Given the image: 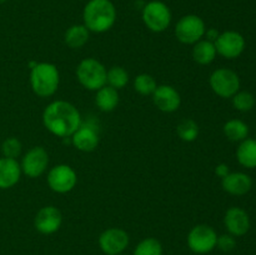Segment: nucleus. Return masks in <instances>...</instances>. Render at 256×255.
Masks as SVG:
<instances>
[{"label":"nucleus","mask_w":256,"mask_h":255,"mask_svg":"<svg viewBox=\"0 0 256 255\" xmlns=\"http://www.w3.org/2000/svg\"><path fill=\"white\" fill-rule=\"evenodd\" d=\"M82 122V115L78 108L65 100L50 102L42 112V124L48 132L62 139L72 136Z\"/></svg>","instance_id":"nucleus-1"},{"label":"nucleus","mask_w":256,"mask_h":255,"mask_svg":"<svg viewBox=\"0 0 256 255\" xmlns=\"http://www.w3.org/2000/svg\"><path fill=\"white\" fill-rule=\"evenodd\" d=\"M230 172V169H229V165L224 164V162H222V164L216 165V168H215V174L218 175L219 178H225L228 174Z\"/></svg>","instance_id":"nucleus-31"},{"label":"nucleus","mask_w":256,"mask_h":255,"mask_svg":"<svg viewBox=\"0 0 256 255\" xmlns=\"http://www.w3.org/2000/svg\"><path fill=\"white\" fill-rule=\"evenodd\" d=\"M205 35L209 38L208 40H210V42H215V40H216V38L219 36V32H218V30H215V29H209L205 32Z\"/></svg>","instance_id":"nucleus-32"},{"label":"nucleus","mask_w":256,"mask_h":255,"mask_svg":"<svg viewBox=\"0 0 256 255\" xmlns=\"http://www.w3.org/2000/svg\"><path fill=\"white\" fill-rule=\"evenodd\" d=\"M129 82V72L122 66H112L106 72V85L120 90Z\"/></svg>","instance_id":"nucleus-24"},{"label":"nucleus","mask_w":256,"mask_h":255,"mask_svg":"<svg viewBox=\"0 0 256 255\" xmlns=\"http://www.w3.org/2000/svg\"><path fill=\"white\" fill-rule=\"evenodd\" d=\"M60 84V72L52 62H36L30 69V85L38 96L50 98Z\"/></svg>","instance_id":"nucleus-3"},{"label":"nucleus","mask_w":256,"mask_h":255,"mask_svg":"<svg viewBox=\"0 0 256 255\" xmlns=\"http://www.w3.org/2000/svg\"><path fill=\"white\" fill-rule=\"evenodd\" d=\"M232 105L236 110L242 112H250L255 106V98L249 92H238L232 96Z\"/></svg>","instance_id":"nucleus-28"},{"label":"nucleus","mask_w":256,"mask_h":255,"mask_svg":"<svg viewBox=\"0 0 256 255\" xmlns=\"http://www.w3.org/2000/svg\"><path fill=\"white\" fill-rule=\"evenodd\" d=\"M210 88L220 98H232L240 90V78L234 70L220 68L212 72L209 79Z\"/></svg>","instance_id":"nucleus-8"},{"label":"nucleus","mask_w":256,"mask_h":255,"mask_svg":"<svg viewBox=\"0 0 256 255\" xmlns=\"http://www.w3.org/2000/svg\"><path fill=\"white\" fill-rule=\"evenodd\" d=\"M176 132L182 140L186 142H192L196 140L199 135V125L192 119H184L178 124Z\"/></svg>","instance_id":"nucleus-25"},{"label":"nucleus","mask_w":256,"mask_h":255,"mask_svg":"<svg viewBox=\"0 0 256 255\" xmlns=\"http://www.w3.org/2000/svg\"><path fill=\"white\" fill-rule=\"evenodd\" d=\"M48 165H49V154L42 146H34L28 150L20 162L22 174L32 179L42 176L46 172Z\"/></svg>","instance_id":"nucleus-10"},{"label":"nucleus","mask_w":256,"mask_h":255,"mask_svg":"<svg viewBox=\"0 0 256 255\" xmlns=\"http://www.w3.org/2000/svg\"><path fill=\"white\" fill-rule=\"evenodd\" d=\"M119 102L120 96L118 90L109 85H105L102 89L98 90L96 95H95V104L99 108V110L104 112H110L116 109Z\"/></svg>","instance_id":"nucleus-19"},{"label":"nucleus","mask_w":256,"mask_h":255,"mask_svg":"<svg viewBox=\"0 0 256 255\" xmlns=\"http://www.w3.org/2000/svg\"><path fill=\"white\" fill-rule=\"evenodd\" d=\"M106 68L94 58L82 60L76 68L78 82L90 92H98L106 85Z\"/></svg>","instance_id":"nucleus-4"},{"label":"nucleus","mask_w":256,"mask_h":255,"mask_svg":"<svg viewBox=\"0 0 256 255\" xmlns=\"http://www.w3.org/2000/svg\"><path fill=\"white\" fill-rule=\"evenodd\" d=\"M216 248L219 250H222V252H230L236 248V240L235 236H232V234H222L220 236H218L216 242Z\"/></svg>","instance_id":"nucleus-30"},{"label":"nucleus","mask_w":256,"mask_h":255,"mask_svg":"<svg viewBox=\"0 0 256 255\" xmlns=\"http://www.w3.org/2000/svg\"><path fill=\"white\" fill-rule=\"evenodd\" d=\"M222 189L232 195H245L252 190V180L245 172H229L222 180Z\"/></svg>","instance_id":"nucleus-17"},{"label":"nucleus","mask_w":256,"mask_h":255,"mask_svg":"<svg viewBox=\"0 0 256 255\" xmlns=\"http://www.w3.org/2000/svg\"><path fill=\"white\" fill-rule=\"evenodd\" d=\"M236 159L240 165L248 169L256 168V140L245 139L240 142L236 150Z\"/></svg>","instance_id":"nucleus-22"},{"label":"nucleus","mask_w":256,"mask_h":255,"mask_svg":"<svg viewBox=\"0 0 256 255\" xmlns=\"http://www.w3.org/2000/svg\"><path fill=\"white\" fill-rule=\"evenodd\" d=\"M214 44L218 54L225 59H236L245 50L244 36L234 30H228L219 34Z\"/></svg>","instance_id":"nucleus-12"},{"label":"nucleus","mask_w":256,"mask_h":255,"mask_svg":"<svg viewBox=\"0 0 256 255\" xmlns=\"http://www.w3.org/2000/svg\"><path fill=\"white\" fill-rule=\"evenodd\" d=\"M22 150V142L18 138L10 136L2 142V152L4 158H9V159H16L20 156Z\"/></svg>","instance_id":"nucleus-29"},{"label":"nucleus","mask_w":256,"mask_h":255,"mask_svg":"<svg viewBox=\"0 0 256 255\" xmlns=\"http://www.w3.org/2000/svg\"><path fill=\"white\" fill-rule=\"evenodd\" d=\"M120 255H124V254H120Z\"/></svg>","instance_id":"nucleus-34"},{"label":"nucleus","mask_w":256,"mask_h":255,"mask_svg":"<svg viewBox=\"0 0 256 255\" xmlns=\"http://www.w3.org/2000/svg\"><path fill=\"white\" fill-rule=\"evenodd\" d=\"M46 182L52 192L58 194H66L76 185L78 175L70 165L59 164L49 170Z\"/></svg>","instance_id":"nucleus-9"},{"label":"nucleus","mask_w":256,"mask_h":255,"mask_svg":"<svg viewBox=\"0 0 256 255\" xmlns=\"http://www.w3.org/2000/svg\"><path fill=\"white\" fill-rule=\"evenodd\" d=\"M22 166L16 159L0 158V189H10L19 182Z\"/></svg>","instance_id":"nucleus-18"},{"label":"nucleus","mask_w":256,"mask_h":255,"mask_svg":"<svg viewBox=\"0 0 256 255\" xmlns=\"http://www.w3.org/2000/svg\"><path fill=\"white\" fill-rule=\"evenodd\" d=\"M84 25L89 32H108L116 22V9L110 0H89L82 12Z\"/></svg>","instance_id":"nucleus-2"},{"label":"nucleus","mask_w":256,"mask_h":255,"mask_svg":"<svg viewBox=\"0 0 256 255\" xmlns=\"http://www.w3.org/2000/svg\"><path fill=\"white\" fill-rule=\"evenodd\" d=\"M129 234L120 228H109L100 234L99 248L105 255H120L129 246Z\"/></svg>","instance_id":"nucleus-11"},{"label":"nucleus","mask_w":256,"mask_h":255,"mask_svg":"<svg viewBox=\"0 0 256 255\" xmlns=\"http://www.w3.org/2000/svg\"><path fill=\"white\" fill-rule=\"evenodd\" d=\"M5 2H6V0H0V5H2V4H4Z\"/></svg>","instance_id":"nucleus-33"},{"label":"nucleus","mask_w":256,"mask_h":255,"mask_svg":"<svg viewBox=\"0 0 256 255\" xmlns=\"http://www.w3.org/2000/svg\"><path fill=\"white\" fill-rule=\"evenodd\" d=\"M90 32L84 24L72 25L64 34V42L72 49H80L89 42Z\"/></svg>","instance_id":"nucleus-21"},{"label":"nucleus","mask_w":256,"mask_h":255,"mask_svg":"<svg viewBox=\"0 0 256 255\" xmlns=\"http://www.w3.org/2000/svg\"><path fill=\"white\" fill-rule=\"evenodd\" d=\"M186 242L189 249L195 254H209L216 248L218 234L210 225L199 224L192 228L188 234Z\"/></svg>","instance_id":"nucleus-6"},{"label":"nucleus","mask_w":256,"mask_h":255,"mask_svg":"<svg viewBox=\"0 0 256 255\" xmlns=\"http://www.w3.org/2000/svg\"><path fill=\"white\" fill-rule=\"evenodd\" d=\"M152 102L160 112H174L182 105V96L172 85H158L152 94Z\"/></svg>","instance_id":"nucleus-15"},{"label":"nucleus","mask_w":256,"mask_h":255,"mask_svg":"<svg viewBox=\"0 0 256 255\" xmlns=\"http://www.w3.org/2000/svg\"><path fill=\"white\" fill-rule=\"evenodd\" d=\"M222 130H224L225 136L232 142H242L249 135V126L239 119H232L226 122Z\"/></svg>","instance_id":"nucleus-23"},{"label":"nucleus","mask_w":256,"mask_h":255,"mask_svg":"<svg viewBox=\"0 0 256 255\" xmlns=\"http://www.w3.org/2000/svg\"><path fill=\"white\" fill-rule=\"evenodd\" d=\"M224 225L232 236H242L250 230V218L244 209L232 206L225 212Z\"/></svg>","instance_id":"nucleus-16"},{"label":"nucleus","mask_w":256,"mask_h":255,"mask_svg":"<svg viewBox=\"0 0 256 255\" xmlns=\"http://www.w3.org/2000/svg\"><path fill=\"white\" fill-rule=\"evenodd\" d=\"M216 48H215L214 42L210 40H199L195 42L194 48H192V59L195 62L200 65H209L216 58Z\"/></svg>","instance_id":"nucleus-20"},{"label":"nucleus","mask_w":256,"mask_h":255,"mask_svg":"<svg viewBox=\"0 0 256 255\" xmlns=\"http://www.w3.org/2000/svg\"><path fill=\"white\" fill-rule=\"evenodd\" d=\"M142 22L145 26L154 32H162L170 26L172 12L165 2L152 0L148 2L142 9Z\"/></svg>","instance_id":"nucleus-5"},{"label":"nucleus","mask_w":256,"mask_h":255,"mask_svg":"<svg viewBox=\"0 0 256 255\" xmlns=\"http://www.w3.org/2000/svg\"><path fill=\"white\" fill-rule=\"evenodd\" d=\"M156 88V82L150 74H139L135 76L134 89L140 95H152Z\"/></svg>","instance_id":"nucleus-27"},{"label":"nucleus","mask_w":256,"mask_h":255,"mask_svg":"<svg viewBox=\"0 0 256 255\" xmlns=\"http://www.w3.org/2000/svg\"><path fill=\"white\" fill-rule=\"evenodd\" d=\"M206 26L204 20L194 14L184 15L175 25V36L180 42L194 45L204 38Z\"/></svg>","instance_id":"nucleus-7"},{"label":"nucleus","mask_w":256,"mask_h":255,"mask_svg":"<svg viewBox=\"0 0 256 255\" xmlns=\"http://www.w3.org/2000/svg\"><path fill=\"white\" fill-rule=\"evenodd\" d=\"M162 242L155 238H145L135 246L132 255H162Z\"/></svg>","instance_id":"nucleus-26"},{"label":"nucleus","mask_w":256,"mask_h":255,"mask_svg":"<svg viewBox=\"0 0 256 255\" xmlns=\"http://www.w3.org/2000/svg\"><path fill=\"white\" fill-rule=\"evenodd\" d=\"M70 138H72V144L74 145L75 149L82 152H94L100 142L98 125L92 120L86 122H82L79 129Z\"/></svg>","instance_id":"nucleus-13"},{"label":"nucleus","mask_w":256,"mask_h":255,"mask_svg":"<svg viewBox=\"0 0 256 255\" xmlns=\"http://www.w3.org/2000/svg\"><path fill=\"white\" fill-rule=\"evenodd\" d=\"M62 222V212L56 206L48 205L36 212L34 219V226L40 234L52 235L60 229Z\"/></svg>","instance_id":"nucleus-14"}]
</instances>
